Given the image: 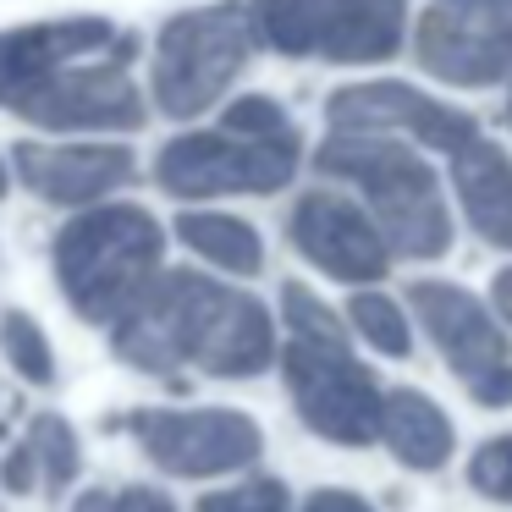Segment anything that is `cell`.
I'll return each instance as SVG.
<instances>
[{
  "mask_svg": "<svg viewBox=\"0 0 512 512\" xmlns=\"http://www.w3.org/2000/svg\"><path fill=\"white\" fill-rule=\"evenodd\" d=\"M248 12L243 6H210V12L177 17L155 45V105L166 116H199L226 94V83L248 61Z\"/></svg>",
  "mask_w": 512,
  "mask_h": 512,
  "instance_id": "obj_5",
  "label": "cell"
},
{
  "mask_svg": "<svg viewBox=\"0 0 512 512\" xmlns=\"http://www.w3.org/2000/svg\"><path fill=\"white\" fill-rule=\"evenodd\" d=\"M0 193H6V166H0Z\"/></svg>",
  "mask_w": 512,
  "mask_h": 512,
  "instance_id": "obj_31",
  "label": "cell"
},
{
  "mask_svg": "<svg viewBox=\"0 0 512 512\" xmlns=\"http://www.w3.org/2000/svg\"><path fill=\"white\" fill-rule=\"evenodd\" d=\"M408 0H259V34L287 56L386 61L402 45Z\"/></svg>",
  "mask_w": 512,
  "mask_h": 512,
  "instance_id": "obj_6",
  "label": "cell"
},
{
  "mask_svg": "<svg viewBox=\"0 0 512 512\" xmlns=\"http://www.w3.org/2000/svg\"><path fill=\"white\" fill-rule=\"evenodd\" d=\"M0 479H6V490H17V496H28V490L39 485V468H34V452H28V446H17V452L6 457V468H0Z\"/></svg>",
  "mask_w": 512,
  "mask_h": 512,
  "instance_id": "obj_25",
  "label": "cell"
},
{
  "mask_svg": "<svg viewBox=\"0 0 512 512\" xmlns=\"http://www.w3.org/2000/svg\"><path fill=\"white\" fill-rule=\"evenodd\" d=\"M292 243L336 281H375L386 276V259H391L375 221L358 204L336 199V193H309L292 210Z\"/></svg>",
  "mask_w": 512,
  "mask_h": 512,
  "instance_id": "obj_12",
  "label": "cell"
},
{
  "mask_svg": "<svg viewBox=\"0 0 512 512\" xmlns=\"http://www.w3.org/2000/svg\"><path fill=\"white\" fill-rule=\"evenodd\" d=\"M320 171L347 177L364 188L369 210H375V232L386 243V254L408 259H441L452 248V221H446L441 188H435V171L424 166L413 149L391 144V138H353L336 133L320 149Z\"/></svg>",
  "mask_w": 512,
  "mask_h": 512,
  "instance_id": "obj_4",
  "label": "cell"
},
{
  "mask_svg": "<svg viewBox=\"0 0 512 512\" xmlns=\"http://www.w3.org/2000/svg\"><path fill=\"white\" fill-rule=\"evenodd\" d=\"M28 452H34V468H39V485L45 490H61L78 479V435L61 413H39L34 430H28Z\"/></svg>",
  "mask_w": 512,
  "mask_h": 512,
  "instance_id": "obj_18",
  "label": "cell"
},
{
  "mask_svg": "<svg viewBox=\"0 0 512 512\" xmlns=\"http://www.w3.org/2000/svg\"><path fill=\"white\" fill-rule=\"evenodd\" d=\"M226 133H237V138H281V133H292L287 127V116H281V105L276 100H237L232 111H226Z\"/></svg>",
  "mask_w": 512,
  "mask_h": 512,
  "instance_id": "obj_24",
  "label": "cell"
},
{
  "mask_svg": "<svg viewBox=\"0 0 512 512\" xmlns=\"http://www.w3.org/2000/svg\"><path fill=\"white\" fill-rule=\"evenodd\" d=\"M331 122L336 133L353 138H380V133H413L419 144H435L446 155H457L463 144H474V122L463 111L424 100L408 83H364V89H342L331 100Z\"/></svg>",
  "mask_w": 512,
  "mask_h": 512,
  "instance_id": "obj_11",
  "label": "cell"
},
{
  "mask_svg": "<svg viewBox=\"0 0 512 512\" xmlns=\"http://www.w3.org/2000/svg\"><path fill=\"white\" fill-rule=\"evenodd\" d=\"M133 39L111 23H50L0 34V105L56 133H133L144 94L127 78Z\"/></svg>",
  "mask_w": 512,
  "mask_h": 512,
  "instance_id": "obj_1",
  "label": "cell"
},
{
  "mask_svg": "<svg viewBox=\"0 0 512 512\" xmlns=\"http://www.w3.org/2000/svg\"><path fill=\"white\" fill-rule=\"evenodd\" d=\"M78 512H111V496H105V490H89V496L78 501Z\"/></svg>",
  "mask_w": 512,
  "mask_h": 512,
  "instance_id": "obj_30",
  "label": "cell"
},
{
  "mask_svg": "<svg viewBox=\"0 0 512 512\" xmlns=\"http://www.w3.org/2000/svg\"><path fill=\"white\" fill-rule=\"evenodd\" d=\"M160 265V226L138 204L89 210L56 237V281L89 325H116L149 292Z\"/></svg>",
  "mask_w": 512,
  "mask_h": 512,
  "instance_id": "obj_3",
  "label": "cell"
},
{
  "mask_svg": "<svg viewBox=\"0 0 512 512\" xmlns=\"http://www.w3.org/2000/svg\"><path fill=\"white\" fill-rule=\"evenodd\" d=\"M298 171V138H237V133H188L166 144L155 177L177 199H215V193H276Z\"/></svg>",
  "mask_w": 512,
  "mask_h": 512,
  "instance_id": "obj_7",
  "label": "cell"
},
{
  "mask_svg": "<svg viewBox=\"0 0 512 512\" xmlns=\"http://www.w3.org/2000/svg\"><path fill=\"white\" fill-rule=\"evenodd\" d=\"M468 391H474L485 408H507V402H512V364H507V369H490V375H479Z\"/></svg>",
  "mask_w": 512,
  "mask_h": 512,
  "instance_id": "obj_26",
  "label": "cell"
},
{
  "mask_svg": "<svg viewBox=\"0 0 512 512\" xmlns=\"http://www.w3.org/2000/svg\"><path fill=\"white\" fill-rule=\"evenodd\" d=\"M507 122H512V94H507Z\"/></svg>",
  "mask_w": 512,
  "mask_h": 512,
  "instance_id": "obj_32",
  "label": "cell"
},
{
  "mask_svg": "<svg viewBox=\"0 0 512 512\" xmlns=\"http://www.w3.org/2000/svg\"><path fill=\"white\" fill-rule=\"evenodd\" d=\"M347 320H353L358 336H364L369 347H380V353H391V358L408 353V320H402V309L391 298H380V292H358V298L347 303Z\"/></svg>",
  "mask_w": 512,
  "mask_h": 512,
  "instance_id": "obj_20",
  "label": "cell"
},
{
  "mask_svg": "<svg viewBox=\"0 0 512 512\" xmlns=\"http://www.w3.org/2000/svg\"><path fill=\"white\" fill-rule=\"evenodd\" d=\"M116 358L133 369L199 364L210 375H259L276 358V331L259 298L193 270H166L116 320Z\"/></svg>",
  "mask_w": 512,
  "mask_h": 512,
  "instance_id": "obj_2",
  "label": "cell"
},
{
  "mask_svg": "<svg viewBox=\"0 0 512 512\" xmlns=\"http://www.w3.org/2000/svg\"><path fill=\"white\" fill-rule=\"evenodd\" d=\"M380 435L408 468H441L452 457V419L424 391H391L380 397Z\"/></svg>",
  "mask_w": 512,
  "mask_h": 512,
  "instance_id": "obj_16",
  "label": "cell"
},
{
  "mask_svg": "<svg viewBox=\"0 0 512 512\" xmlns=\"http://www.w3.org/2000/svg\"><path fill=\"white\" fill-rule=\"evenodd\" d=\"M0 347H6V358L17 364V375H23L28 386H50V380H56V358H50V342L34 325V314H23V309L6 314V320H0Z\"/></svg>",
  "mask_w": 512,
  "mask_h": 512,
  "instance_id": "obj_19",
  "label": "cell"
},
{
  "mask_svg": "<svg viewBox=\"0 0 512 512\" xmlns=\"http://www.w3.org/2000/svg\"><path fill=\"white\" fill-rule=\"evenodd\" d=\"M298 419L336 446H369L380 435V386L347 347L287 342L281 353Z\"/></svg>",
  "mask_w": 512,
  "mask_h": 512,
  "instance_id": "obj_8",
  "label": "cell"
},
{
  "mask_svg": "<svg viewBox=\"0 0 512 512\" xmlns=\"http://www.w3.org/2000/svg\"><path fill=\"white\" fill-rule=\"evenodd\" d=\"M419 61L463 89L512 78V0H430L419 17Z\"/></svg>",
  "mask_w": 512,
  "mask_h": 512,
  "instance_id": "obj_9",
  "label": "cell"
},
{
  "mask_svg": "<svg viewBox=\"0 0 512 512\" xmlns=\"http://www.w3.org/2000/svg\"><path fill=\"white\" fill-rule=\"evenodd\" d=\"M303 512H375L369 501H358L353 490H314Z\"/></svg>",
  "mask_w": 512,
  "mask_h": 512,
  "instance_id": "obj_28",
  "label": "cell"
},
{
  "mask_svg": "<svg viewBox=\"0 0 512 512\" xmlns=\"http://www.w3.org/2000/svg\"><path fill=\"white\" fill-rule=\"evenodd\" d=\"M17 177L50 204H94L133 177L122 144H17Z\"/></svg>",
  "mask_w": 512,
  "mask_h": 512,
  "instance_id": "obj_14",
  "label": "cell"
},
{
  "mask_svg": "<svg viewBox=\"0 0 512 512\" xmlns=\"http://www.w3.org/2000/svg\"><path fill=\"white\" fill-rule=\"evenodd\" d=\"M496 309L512 320V270H501V276H496Z\"/></svg>",
  "mask_w": 512,
  "mask_h": 512,
  "instance_id": "obj_29",
  "label": "cell"
},
{
  "mask_svg": "<svg viewBox=\"0 0 512 512\" xmlns=\"http://www.w3.org/2000/svg\"><path fill=\"white\" fill-rule=\"evenodd\" d=\"M177 237L193 248V254L210 259V265L232 270V276H254V270L265 265L259 232L248 221H237V215H182Z\"/></svg>",
  "mask_w": 512,
  "mask_h": 512,
  "instance_id": "obj_17",
  "label": "cell"
},
{
  "mask_svg": "<svg viewBox=\"0 0 512 512\" xmlns=\"http://www.w3.org/2000/svg\"><path fill=\"white\" fill-rule=\"evenodd\" d=\"M111 512H177L160 490H149V485H133V490H122V496H111Z\"/></svg>",
  "mask_w": 512,
  "mask_h": 512,
  "instance_id": "obj_27",
  "label": "cell"
},
{
  "mask_svg": "<svg viewBox=\"0 0 512 512\" xmlns=\"http://www.w3.org/2000/svg\"><path fill=\"white\" fill-rule=\"evenodd\" d=\"M468 485L490 501H512V435H496L474 452L468 463Z\"/></svg>",
  "mask_w": 512,
  "mask_h": 512,
  "instance_id": "obj_22",
  "label": "cell"
},
{
  "mask_svg": "<svg viewBox=\"0 0 512 512\" xmlns=\"http://www.w3.org/2000/svg\"><path fill=\"white\" fill-rule=\"evenodd\" d=\"M199 512H287V485L281 479H248L237 490H210Z\"/></svg>",
  "mask_w": 512,
  "mask_h": 512,
  "instance_id": "obj_23",
  "label": "cell"
},
{
  "mask_svg": "<svg viewBox=\"0 0 512 512\" xmlns=\"http://www.w3.org/2000/svg\"><path fill=\"white\" fill-rule=\"evenodd\" d=\"M408 303L424 320L430 342L441 347L446 364H452L468 386H474L479 375H490V369H507V336H501V325L485 314V303H479L474 292L446 287V281H419V287L408 292Z\"/></svg>",
  "mask_w": 512,
  "mask_h": 512,
  "instance_id": "obj_13",
  "label": "cell"
},
{
  "mask_svg": "<svg viewBox=\"0 0 512 512\" xmlns=\"http://www.w3.org/2000/svg\"><path fill=\"white\" fill-rule=\"evenodd\" d=\"M133 435L166 474L182 479H210V474H232V468L254 463L265 435L248 413L237 408H193V413H138Z\"/></svg>",
  "mask_w": 512,
  "mask_h": 512,
  "instance_id": "obj_10",
  "label": "cell"
},
{
  "mask_svg": "<svg viewBox=\"0 0 512 512\" xmlns=\"http://www.w3.org/2000/svg\"><path fill=\"white\" fill-rule=\"evenodd\" d=\"M281 314H287L292 325V342H325V347H347V331L342 320H336L331 309H325L320 298H314L309 287H281Z\"/></svg>",
  "mask_w": 512,
  "mask_h": 512,
  "instance_id": "obj_21",
  "label": "cell"
},
{
  "mask_svg": "<svg viewBox=\"0 0 512 512\" xmlns=\"http://www.w3.org/2000/svg\"><path fill=\"white\" fill-rule=\"evenodd\" d=\"M452 177L463 193V210L474 221V232L496 248H512V160L496 144L474 138L452 155Z\"/></svg>",
  "mask_w": 512,
  "mask_h": 512,
  "instance_id": "obj_15",
  "label": "cell"
}]
</instances>
